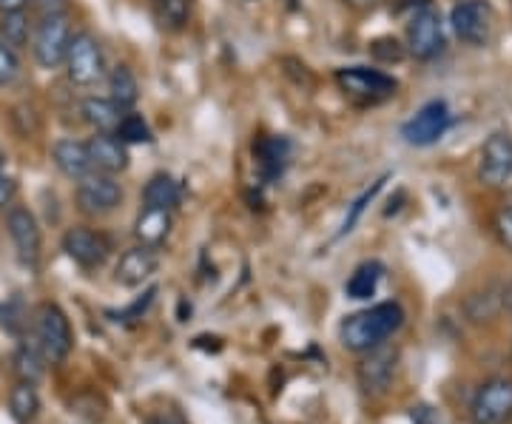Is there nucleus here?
I'll return each mask as SVG.
<instances>
[{
	"label": "nucleus",
	"instance_id": "obj_1",
	"mask_svg": "<svg viewBox=\"0 0 512 424\" xmlns=\"http://www.w3.org/2000/svg\"><path fill=\"white\" fill-rule=\"evenodd\" d=\"M404 325V311L399 302H379L373 308L356 311L342 319L339 339L353 353H367L384 345Z\"/></svg>",
	"mask_w": 512,
	"mask_h": 424
},
{
	"label": "nucleus",
	"instance_id": "obj_2",
	"mask_svg": "<svg viewBox=\"0 0 512 424\" xmlns=\"http://www.w3.org/2000/svg\"><path fill=\"white\" fill-rule=\"evenodd\" d=\"M35 342L40 345L43 356L49 362H63L69 359L74 345L72 325H69V316L63 314V308L55 302H43L37 305L35 314Z\"/></svg>",
	"mask_w": 512,
	"mask_h": 424
},
{
	"label": "nucleus",
	"instance_id": "obj_3",
	"mask_svg": "<svg viewBox=\"0 0 512 424\" xmlns=\"http://www.w3.org/2000/svg\"><path fill=\"white\" fill-rule=\"evenodd\" d=\"M63 66H66V74L74 86H83V89L94 86L106 74V57H103L97 37L92 32H77L69 43Z\"/></svg>",
	"mask_w": 512,
	"mask_h": 424
},
{
	"label": "nucleus",
	"instance_id": "obj_4",
	"mask_svg": "<svg viewBox=\"0 0 512 424\" xmlns=\"http://www.w3.org/2000/svg\"><path fill=\"white\" fill-rule=\"evenodd\" d=\"M336 83L339 89L353 97V100H362V103H379L393 97L399 83L396 77L379 72V69H367V66H350V69H339L336 72Z\"/></svg>",
	"mask_w": 512,
	"mask_h": 424
},
{
	"label": "nucleus",
	"instance_id": "obj_5",
	"mask_svg": "<svg viewBox=\"0 0 512 424\" xmlns=\"http://www.w3.org/2000/svg\"><path fill=\"white\" fill-rule=\"evenodd\" d=\"M77 208L83 214H111L117 205L123 203V188L114 180V174H103V171H92L83 180H77V191H74Z\"/></svg>",
	"mask_w": 512,
	"mask_h": 424
},
{
	"label": "nucleus",
	"instance_id": "obj_6",
	"mask_svg": "<svg viewBox=\"0 0 512 424\" xmlns=\"http://www.w3.org/2000/svg\"><path fill=\"white\" fill-rule=\"evenodd\" d=\"M450 23L464 43L470 46H487L493 37L495 15L493 6L487 0H461L458 6H453L450 12Z\"/></svg>",
	"mask_w": 512,
	"mask_h": 424
},
{
	"label": "nucleus",
	"instance_id": "obj_7",
	"mask_svg": "<svg viewBox=\"0 0 512 424\" xmlns=\"http://www.w3.org/2000/svg\"><path fill=\"white\" fill-rule=\"evenodd\" d=\"M72 26H69V15L66 18H49L35 23V35H32V52L35 60L43 69H57L72 43Z\"/></svg>",
	"mask_w": 512,
	"mask_h": 424
},
{
	"label": "nucleus",
	"instance_id": "obj_8",
	"mask_svg": "<svg viewBox=\"0 0 512 424\" xmlns=\"http://www.w3.org/2000/svg\"><path fill=\"white\" fill-rule=\"evenodd\" d=\"M473 424H507L512 419V379L495 376L478 388L473 399Z\"/></svg>",
	"mask_w": 512,
	"mask_h": 424
},
{
	"label": "nucleus",
	"instance_id": "obj_9",
	"mask_svg": "<svg viewBox=\"0 0 512 424\" xmlns=\"http://www.w3.org/2000/svg\"><path fill=\"white\" fill-rule=\"evenodd\" d=\"M396 365H399V351L396 348L379 345V348L367 351L365 359L356 368V379H359L362 393L365 396H384L393 385Z\"/></svg>",
	"mask_w": 512,
	"mask_h": 424
},
{
	"label": "nucleus",
	"instance_id": "obj_10",
	"mask_svg": "<svg viewBox=\"0 0 512 424\" xmlns=\"http://www.w3.org/2000/svg\"><path fill=\"white\" fill-rule=\"evenodd\" d=\"M450 109L444 100H430L427 106H421L407 123L402 126L404 143L410 146H433L444 131L450 129Z\"/></svg>",
	"mask_w": 512,
	"mask_h": 424
},
{
	"label": "nucleus",
	"instance_id": "obj_11",
	"mask_svg": "<svg viewBox=\"0 0 512 424\" xmlns=\"http://www.w3.org/2000/svg\"><path fill=\"white\" fill-rule=\"evenodd\" d=\"M6 231L12 237V245L18 251V259L26 268H37L40 262V248H43V237H40V225H37L35 214L23 205L9 208L6 214Z\"/></svg>",
	"mask_w": 512,
	"mask_h": 424
},
{
	"label": "nucleus",
	"instance_id": "obj_12",
	"mask_svg": "<svg viewBox=\"0 0 512 424\" xmlns=\"http://www.w3.org/2000/svg\"><path fill=\"white\" fill-rule=\"evenodd\" d=\"M478 180L490 188H501L512 180V137L504 131H495L481 148Z\"/></svg>",
	"mask_w": 512,
	"mask_h": 424
},
{
	"label": "nucleus",
	"instance_id": "obj_13",
	"mask_svg": "<svg viewBox=\"0 0 512 424\" xmlns=\"http://www.w3.org/2000/svg\"><path fill=\"white\" fill-rule=\"evenodd\" d=\"M407 49L416 60H433L444 49V26L436 9L424 6L407 26Z\"/></svg>",
	"mask_w": 512,
	"mask_h": 424
},
{
	"label": "nucleus",
	"instance_id": "obj_14",
	"mask_svg": "<svg viewBox=\"0 0 512 424\" xmlns=\"http://www.w3.org/2000/svg\"><path fill=\"white\" fill-rule=\"evenodd\" d=\"M63 251L83 268H100L109 259L111 245L103 234H97L86 225H74L63 234Z\"/></svg>",
	"mask_w": 512,
	"mask_h": 424
},
{
	"label": "nucleus",
	"instance_id": "obj_15",
	"mask_svg": "<svg viewBox=\"0 0 512 424\" xmlns=\"http://www.w3.org/2000/svg\"><path fill=\"white\" fill-rule=\"evenodd\" d=\"M157 248H148V245H137V248H128L126 254L120 257L117 268H114V279L126 288H140L143 282L157 274Z\"/></svg>",
	"mask_w": 512,
	"mask_h": 424
},
{
	"label": "nucleus",
	"instance_id": "obj_16",
	"mask_svg": "<svg viewBox=\"0 0 512 424\" xmlns=\"http://www.w3.org/2000/svg\"><path fill=\"white\" fill-rule=\"evenodd\" d=\"M89 157H92L94 171L103 174H120L128 168V151L126 143H120L114 134H94L92 140L86 143Z\"/></svg>",
	"mask_w": 512,
	"mask_h": 424
},
{
	"label": "nucleus",
	"instance_id": "obj_17",
	"mask_svg": "<svg viewBox=\"0 0 512 424\" xmlns=\"http://www.w3.org/2000/svg\"><path fill=\"white\" fill-rule=\"evenodd\" d=\"M52 160L69 180H83L86 174L94 171L89 148H86V143H77V140H57L52 146Z\"/></svg>",
	"mask_w": 512,
	"mask_h": 424
},
{
	"label": "nucleus",
	"instance_id": "obj_18",
	"mask_svg": "<svg viewBox=\"0 0 512 424\" xmlns=\"http://www.w3.org/2000/svg\"><path fill=\"white\" fill-rule=\"evenodd\" d=\"M80 114L97 134H114L120 120L126 117V109L117 106L111 97H86L80 103Z\"/></svg>",
	"mask_w": 512,
	"mask_h": 424
},
{
	"label": "nucleus",
	"instance_id": "obj_19",
	"mask_svg": "<svg viewBox=\"0 0 512 424\" xmlns=\"http://www.w3.org/2000/svg\"><path fill=\"white\" fill-rule=\"evenodd\" d=\"M171 234V211L165 208H143L140 217L134 222V237L140 240V245L148 248H160Z\"/></svg>",
	"mask_w": 512,
	"mask_h": 424
},
{
	"label": "nucleus",
	"instance_id": "obj_20",
	"mask_svg": "<svg viewBox=\"0 0 512 424\" xmlns=\"http://www.w3.org/2000/svg\"><path fill=\"white\" fill-rule=\"evenodd\" d=\"M254 154L259 168L265 171V177H279L285 163H288L291 146H288V140H282V137H262L254 146Z\"/></svg>",
	"mask_w": 512,
	"mask_h": 424
},
{
	"label": "nucleus",
	"instance_id": "obj_21",
	"mask_svg": "<svg viewBox=\"0 0 512 424\" xmlns=\"http://www.w3.org/2000/svg\"><path fill=\"white\" fill-rule=\"evenodd\" d=\"M504 308V288L501 285H490V288H484V291H478L467 299V305H464V311L470 316V322H493L498 311Z\"/></svg>",
	"mask_w": 512,
	"mask_h": 424
},
{
	"label": "nucleus",
	"instance_id": "obj_22",
	"mask_svg": "<svg viewBox=\"0 0 512 424\" xmlns=\"http://www.w3.org/2000/svg\"><path fill=\"white\" fill-rule=\"evenodd\" d=\"M180 197H183L180 183L171 180L168 174L151 177L146 183V188H143V203H146L148 208H165V211H171L174 205L180 203Z\"/></svg>",
	"mask_w": 512,
	"mask_h": 424
},
{
	"label": "nucleus",
	"instance_id": "obj_23",
	"mask_svg": "<svg viewBox=\"0 0 512 424\" xmlns=\"http://www.w3.org/2000/svg\"><path fill=\"white\" fill-rule=\"evenodd\" d=\"M109 92L111 100H114L117 106H123V109H131V106L140 100V83H137V77H134V72L128 69L126 63H120V66L111 69Z\"/></svg>",
	"mask_w": 512,
	"mask_h": 424
},
{
	"label": "nucleus",
	"instance_id": "obj_24",
	"mask_svg": "<svg viewBox=\"0 0 512 424\" xmlns=\"http://www.w3.org/2000/svg\"><path fill=\"white\" fill-rule=\"evenodd\" d=\"M382 277H384L382 262H362V265L350 274L345 291H348L350 299H370V296L376 294V288H379Z\"/></svg>",
	"mask_w": 512,
	"mask_h": 424
},
{
	"label": "nucleus",
	"instance_id": "obj_25",
	"mask_svg": "<svg viewBox=\"0 0 512 424\" xmlns=\"http://www.w3.org/2000/svg\"><path fill=\"white\" fill-rule=\"evenodd\" d=\"M46 356L40 351V345H29V342H23L18 345V351L12 356V365H15V373H18L20 382H35L43 376V370H46Z\"/></svg>",
	"mask_w": 512,
	"mask_h": 424
},
{
	"label": "nucleus",
	"instance_id": "obj_26",
	"mask_svg": "<svg viewBox=\"0 0 512 424\" xmlns=\"http://www.w3.org/2000/svg\"><path fill=\"white\" fill-rule=\"evenodd\" d=\"M9 410L18 424H29L40 410V396H37L35 382H18L9 393Z\"/></svg>",
	"mask_w": 512,
	"mask_h": 424
},
{
	"label": "nucleus",
	"instance_id": "obj_27",
	"mask_svg": "<svg viewBox=\"0 0 512 424\" xmlns=\"http://www.w3.org/2000/svg\"><path fill=\"white\" fill-rule=\"evenodd\" d=\"M29 37H32V18L26 12H6L0 15V40L6 46H12L15 52L29 46Z\"/></svg>",
	"mask_w": 512,
	"mask_h": 424
},
{
	"label": "nucleus",
	"instance_id": "obj_28",
	"mask_svg": "<svg viewBox=\"0 0 512 424\" xmlns=\"http://www.w3.org/2000/svg\"><path fill=\"white\" fill-rule=\"evenodd\" d=\"M114 137H117L120 143H126V146L148 143V140H151V129H148V123L140 114H126V117L120 120L117 131H114Z\"/></svg>",
	"mask_w": 512,
	"mask_h": 424
},
{
	"label": "nucleus",
	"instance_id": "obj_29",
	"mask_svg": "<svg viewBox=\"0 0 512 424\" xmlns=\"http://www.w3.org/2000/svg\"><path fill=\"white\" fill-rule=\"evenodd\" d=\"M18 74H20L18 52L0 40V86H12V83L18 80Z\"/></svg>",
	"mask_w": 512,
	"mask_h": 424
},
{
	"label": "nucleus",
	"instance_id": "obj_30",
	"mask_svg": "<svg viewBox=\"0 0 512 424\" xmlns=\"http://www.w3.org/2000/svg\"><path fill=\"white\" fill-rule=\"evenodd\" d=\"M382 185H384V180H379V183L373 185L370 191H365V194H362V197H359L356 203L350 205L348 217H345V222H342V228H339V237H345V234H350V231H353V225H356V222H359V217L365 214L367 203H370V200H373V197H376V194L382 191Z\"/></svg>",
	"mask_w": 512,
	"mask_h": 424
},
{
	"label": "nucleus",
	"instance_id": "obj_31",
	"mask_svg": "<svg viewBox=\"0 0 512 424\" xmlns=\"http://www.w3.org/2000/svg\"><path fill=\"white\" fill-rule=\"evenodd\" d=\"M35 23L49 18H66L69 15V0H29Z\"/></svg>",
	"mask_w": 512,
	"mask_h": 424
},
{
	"label": "nucleus",
	"instance_id": "obj_32",
	"mask_svg": "<svg viewBox=\"0 0 512 424\" xmlns=\"http://www.w3.org/2000/svg\"><path fill=\"white\" fill-rule=\"evenodd\" d=\"M163 9V20L171 29H180L188 20V0H160Z\"/></svg>",
	"mask_w": 512,
	"mask_h": 424
},
{
	"label": "nucleus",
	"instance_id": "obj_33",
	"mask_svg": "<svg viewBox=\"0 0 512 424\" xmlns=\"http://www.w3.org/2000/svg\"><path fill=\"white\" fill-rule=\"evenodd\" d=\"M370 52L384 60V63H393V60H402L404 49L399 40H393V37H382V40H376L373 46H370Z\"/></svg>",
	"mask_w": 512,
	"mask_h": 424
},
{
	"label": "nucleus",
	"instance_id": "obj_34",
	"mask_svg": "<svg viewBox=\"0 0 512 424\" xmlns=\"http://www.w3.org/2000/svg\"><path fill=\"white\" fill-rule=\"evenodd\" d=\"M495 231H498V240L512 251V203H504L495 214Z\"/></svg>",
	"mask_w": 512,
	"mask_h": 424
},
{
	"label": "nucleus",
	"instance_id": "obj_35",
	"mask_svg": "<svg viewBox=\"0 0 512 424\" xmlns=\"http://www.w3.org/2000/svg\"><path fill=\"white\" fill-rule=\"evenodd\" d=\"M154 296H157V288H148L146 294L140 296L131 308H126L123 314H120V319H126V322H134V319H143V314H146L148 308H151V302H154Z\"/></svg>",
	"mask_w": 512,
	"mask_h": 424
},
{
	"label": "nucleus",
	"instance_id": "obj_36",
	"mask_svg": "<svg viewBox=\"0 0 512 424\" xmlns=\"http://www.w3.org/2000/svg\"><path fill=\"white\" fill-rule=\"evenodd\" d=\"M15 191H18V185L15 180L0 168V208H6V205L12 203V197H15Z\"/></svg>",
	"mask_w": 512,
	"mask_h": 424
},
{
	"label": "nucleus",
	"instance_id": "obj_37",
	"mask_svg": "<svg viewBox=\"0 0 512 424\" xmlns=\"http://www.w3.org/2000/svg\"><path fill=\"white\" fill-rule=\"evenodd\" d=\"M410 419L413 424H441L439 416H436V410L430 405H416L410 410Z\"/></svg>",
	"mask_w": 512,
	"mask_h": 424
},
{
	"label": "nucleus",
	"instance_id": "obj_38",
	"mask_svg": "<svg viewBox=\"0 0 512 424\" xmlns=\"http://www.w3.org/2000/svg\"><path fill=\"white\" fill-rule=\"evenodd\" d=\"M29 0H0V15L6 12H26Z\"/></svg>",
	"mask_w": 512,
	"mask_h": 424
},
{
	"label": "nucleus",
	"instance_id": "obj_39",
	"mask_svg": "<svg viewBox=\"0 0 512 424\" xmlns=\"http://www.w3.org/2000/svg\"><path fill=\"white\" fill-rule=\"evenodd\" d=\"M350 9H356V12H367V9H373L379 0H345Z\"/></svg>",
	"mask_w": 512,
	"mask_h": 424
},
{
	"label": "nucleus",
	"instance_id": "obj_40",
	"mask_svg": "<svg viewBox=\"0 0 512 424\" xmlns=\"http://www.w3.org/2000/svg\"><path fill=\"white\" fill-rule=\"evenodd\" d=\"M504 308L512 314V279H510V285L504 288Z\"/></svg>",
	"mask_w": 512,
	"mask_h": 424
},
{
	"label": "nucleus",
	"instance_id": "obj_41",
	"mask_svg": "<svg viewBox=\"0 0 512 424\" xmlns=\"http://www.w3.org/2000/svg\"><path fill=\"white\" fill-rule=\"evenodd\" d=\"M148 424H174V422H168V419H151Z\"/></svg>",
	"mask_w": 512,
	"mask_h": 424
},
{
	"label": "nucleus",
	"instance_id": "obj_42",
	"mask_svg": "<svg viewBox=\"0 0 512 424\" xmlns=\"http://www.w3.org/2000/svg\"><path fill=\"white\" fill-rule=\"evenodd\" d=\"M3 163H6V154H3V148H0V168H3Z\"/></svg>",
	"mask_w": 512,
	"mask_h": 424
}]
</instances>
